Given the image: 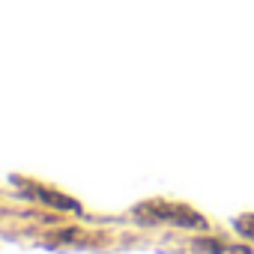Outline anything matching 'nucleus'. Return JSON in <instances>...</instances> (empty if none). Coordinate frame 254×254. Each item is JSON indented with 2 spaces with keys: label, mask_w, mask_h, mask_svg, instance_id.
Masks as SVG:
<instances>
[{
  "label": "nucleus",
  "mask_w": 254,
  "mask_h": 254,
  "mask_svg": "<svg viewBox=\"0 0 254 254\" xmlns=\"http://www.w3.org/2000/svg\"><path fill=\"white\" fill-rule=\"evenodd\" d=\"M191 248H194V251H206V254H224V251H227V245L218 242V239H194Z\"/></svg>",
  "instance_id": "obj_3"
},
{
  "label": "nucleus",
  "mask_w": 254,
  "mask_h": 254,
  "mask_svg": "<svg viewBox=\"0 0 254 254\" xmlns=\"http://www.w3.org/2000/svg\"><path fill=\"white\" fill-rule=\"evenodd\" d=\"M236 230H239L242 236L254 239V215H242V218H236Z\"/></svg>",
  "instance_id": "obj_4"
},
{
  "label": "nucleus",
  "mask_w": 254,
  "mask_h": 254,
  "mask_svg": "<svg viewBox=\"0 0 254 254\" xmlns=\"http://www.w3.org/2000/svg\"><path fill=\"white\" fill-rule=\"evenodd\" d=\"M24 191H27V194H33V197H36V200H42V203H51V206H57V209H72V212H81V206H78L75 200H69L66 194H57V191H48V189H42V186H33L30 180H27Z\"/></svg>",
  "instance_id": "obj_2"
},
{
  "label": "nucleus",
  "mask_w": 254,
  "mask_h": 254,
  "mask_svg": "<svg viewBox=\"0 0 254 254\" xmlns=\"http://www.w3.org/2000/svg\"><path fill=\"white\" fill-rule=\"evenodd\" d=\"M138 215L150 218V221H168L177 227H206L203 215H197L191 206L186 203H168V200H150L138 206Z\"/></svg>",
  "instance_id": "obj_1"
}]
</instances>
